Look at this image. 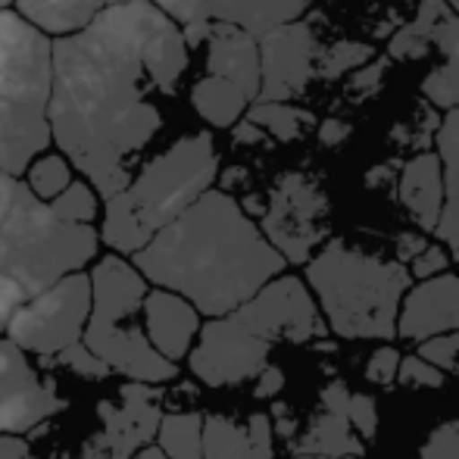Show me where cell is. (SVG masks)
<instances>
[{
  "label": "cell",
  "mask_w": 459,
  "mask_h": 459,
  "mask_svg": "<svg viewBox=\"0 0 459 459\" xmlns=\"http://www.w3.org/2000/svg\"><path fill=\"white\" fill-rule=\"evenodd\" d=\"M187 48L178 19L153 0L109 4L54 41V141L103 200L126 191L128 163L163 128L151 94H176Z\"/></svg>",
  "instance_id": "obj_1"
},
{
  "label": "cell",
  "mask_w": 459,
  "mask_h": 459,
  "mask_svg": "<svg viewBox=\"0 0 459 459\" xmlns=\"http://www.w3.org/2000/svg\"><path fill=\"white\" fill-rule=\"evenodd\" d=\"M132 263L157 288L178 290L204 316H225L281 275L284 254L231 194L206 191Z\"/></svg>",
  "instance_id": "obj_2"
},
{
  "label": "cell",
  "mask_w": 459,
  "mask_h": 459,
  "mask_svg": "<svg viewBox=\"0 0 459 459\" xmlns=\"http://www.w3.org/2000/svg\"><path fill=\"white\" fill-rule=\"evenodd\" d=\"M219 153L210 132L187 134L153 157L126 191L113 194L103 210L100 241L116 254H138L194 200L210 191Z\"/></svg>",
  "instance_id": "obj_3"
},
{
  "label": "cell",
  "mask_w": 459,
  "mask_h": 459,
  "mask_svg": "<svg viewBox=\"0 0 459 459\" xmlns=\"http://www.w3.org/2000/svg\"><path fill=\"white\" fill-rule=\"evenodd\" d=\"M412 273L403 260H381L353 244L328 241L307 263V284L313 288L328 328L344 341L397 338L400 307Z\"/></svg>",
  "instance_id": "obj_4"
},
{
  "label": "cell",
  "mask_w": 459,
  "mask_h": 459,
  "mask_svg": "<svg viewBox=\"0 0 459 459\" xmlns=\"http://www.w3.org/2000/svg\"><path fill=\"white\" fill-rule=\"evenodd\" d=\"M54 41L22 13L0 10V169L25 176L54 141Z\"/></svg>",
  "instance_id": "obj_5"
},
{
  "label": "cell",
  "mask_w": 459,
  "mask_h": 459,
  "mask_svg": "<svg viewBox=\"0 0 459 459\" xmlns=\"http://www.w3.org/2000/svg\"><path fill=\"white\" fill-rule=\"evenodd\" d=\"M94 307L85 328V344L100 359L113 366V372L134 381L166 385L178 378L176 359L163 357L153 347L141 309L147 300V278L134 263H126L119 254L103 256L91 273Z\"/></svg>",
  "instance_id": "obj_6"
},
{
  "label": "cell",
  "mask_w": 459,
  "mask_h": 459,
  "mask_svg": "<svg viewBox=\"0 0 459 459\" xmlns=\"http://www.w3.org/2000/svg\"><path fill=\"white\" fill-rule=\"evenodd\" d=\"M100 235L91 225L69 222L54 212L25 182H19L10 216L0 229V273L13 275L35 297L60 278L79 273L94 260Z\"/></svg>",
  "instance_id": "obj_7"
},
{
  "label": "cell",
  "mask_w": 459,
  "mask_h": 459,
  "mask_svg": "<svg viewBox=\"0 0 459 459\" xmlns=\"http://www.w3.org/2000/svg\"><path fill=\"white\" fill-rule=\"evenodd\" d=\"M94 307V284L88 273H73L50 284L48 290L29 297L13 316L10 334L25 353H35L41 359L56 357L60 351L73 347L85 338L88 319Z\"/></svg>",
  "instance_id": "obj_8"
},
{
  "label": "cell",
  "mask_w": 459,
  "mask_h": 459,
  "mask_svg": "<svg viewBox=\"0 0 459 459\" xmlns=\"http://www.w3.org/2000/svg\"><path fill=\"white\" fill-rule=\"evenodd\" d=\"M273 347V338H266L260 328L231 309V313L204 322L197 347L187 353V366L210 387L244 385V381L260 378V372L269 366Z\"/></svg>",
  "instance_id": "obj_9"
},
{
  "label": "cell",
  "mask_w": 459,
  "mask_h": 459,
  "mask_svg": "<svg viewBox=\"0 0 459 459\" xmlns=\"http://www.w3.org/2000/svg\"><path fill=\"white\" fill-rule=\"evenodd\" d=\"M431 48L441 50V66L422 79V94L435 107H459V13L450 0H422L419 13L391 41L394 60H419Z\"/></svg>",
  "instance_id": "obj_10"
},
{
  "label": "cell",
  "mask_w": 459,
  "mask_h": 459,
  "mask_svg": "<svg viewBox=\"0 0 459 459\" xmlns=\"http://www.w3.org/2000/svg\"><path fill=\"white\" fill-rule=\"evenodd\" d=\"M100 431L82 447V459H134L141 447L157 441L163 422V387L151 381H128L119 391V403H97Z\"/></svg>",
  "instance_id": "obj_11"
},
{
  "label": "cell",
  "mask_w": 459,
  "mask_h": 459,
  "mask_svg": "<svg viewBox=\"0 0 459 459\" xmlns=\"http://www.w3.org/2000/svg\"><path fill=\"white\" fill-rule=\"evenodd\" d=\"M325 216L328 200L319 185L300 172H288L269 197L263 231L281 250L284 260L300 266V263H309L313 250L325 238Z\"/></svg>",
  "instance_id": "obj_12"
},
{
  "label": "cell",
  "mask_w": 459,
  "mask_h": 459,
  "mask_svg": "<svg viewBox=\"0 0 459 459\" xmlns=\"http://www.w3.org/2000/svg\"><path fill=\"white\" fill-rule=\"evenodd\" d=\"M63 410L56 378H41L10 334L0 338V435H29Z\"/></svg>",
  "instance_id": "obj_13"
},
{
  "label": "cell",
  "mask_w": 459,
  "mask_h": 459,
  "mask_svg": "<svg viewBox=\"0 0 459 459\" xmlns=\"http://www.w3.org/2000/svg\"><path fill=\"white\" fill-rule=\"evenodd\" d=\"M263 88L256 100H294L313 75V29L307 22L278 25L260 38Z\"/></svg>",
  "instance_id": "obj_14"
},
{
  "label": "cell",
  "mask_w": 459,
  "mask_h": 459,
  "mask_svg": "<svg viewBox=\"0 0 459 459\" xmlns=\"http://www.w3.org/2000/svg\"><path fill=\"white\" fill-rule=\"evenodd\" d=\"M444 332H459V275L441 273L422 278L406 290L400 307L397 334L410 341H429Z\"/></svg>",
  "instance_id": "obj_15"
},
{
  "label": "cell",
  "mask_w": 459,
  "mask_h": 459,
  "mask_svg": "<svg viewBox=\"0 0 459 459\" xmlns=\"http://www.w3.org/2000/svg\"><path fill=\"white\" fill-rule=\"evenodd\" d=\"M351 397L344 381H328L322 387V406L294 441V454L313 456H363L366 444L359 441V431L351 419Z\"/></svg>",
  "instance_id": "obj_16"
},
{
  "label": "cell",
  "mask_w": 459,
  "mask_h": 459,
  "mask_svg": "<svg viewBox=\"0 0 459 459\" xmlns=\"http://www.w3.org/2000/svg\"><path fill=\"white\" fill-rule=\"evenodd\" d=\"M206 69L210 75L238 85L250 100L260 97L263 88V54H260V38H254L247 29L235 22H216L212 19L210 38H206Z\"/></svg>",
  "instance_id": "obj_17"
},
{
  "label": "cell",
  "mask_w": 459,
  "mask_h": 459,
  "mask_svg": "<svg viewBox=\"0 0 459 459\" xmlns=\"http://www.w3.org/2000/svg\"><path fill=\"white\" fill-rule=\"evenodd\" d=\"M200 309L187 297L169 288L147 290L144 300V328L153 347L169 359H185L191 353L194 338L200 334Z\"/></svg>",
  "instance_id": "obj_18"
},
{
  "label": "cell",
  "mask_w": 459,
  "mask_h": 459,
  "mask_svg": "<svg viewBox=\"0 0 459 459\" xmlns=\"http://www.w3.org/2000/svg\"><path fill=\"white\" fill-rule=\"evenodd\" d=\"M204 459H275V429L266 412H254L247 422L229 416H206Z\"/></svg>",
  "instance_id": "obj_19"
},
{
  "label": "cell",
  "mask_w": 459,
  "mask_h": 459,
  "mask_svg": "<svg viewBox=\"0 0 459 459\" xmlns=\"http://www.w3.org/2000/svg\"><path fill=\"white\" fill-rule=\"evenodd\" d=\"M400 204L410 210L412 222L422 231H437L447 204L441 153H419L400 172Z\"/></svg>",
  "instance_id": "obj_20"
},
{
  "label": "cell",
  "mask_w": 459,
  "mask_h": 459,
  "mask_svg": "<svg viewBox=\"0 0 459 459\" xmlns=\"http://www.w3.org/2000/svg\"><path fill=\"white\" fill-rule=\"evenodd\" d=\"M309 4L313 0H210L206 19L235 22L247 29L254 38H263L278 25L297 22L309 10Z\"/></svg>",
  "instance_id": "obj_21"
},
{
  "label": "cell",
  "mask_w": 459,
  "mask_h": 459,
  "mask_svg": "<svg viewBox=\"0 0 459 459\" xmlns=\"http://www.w3.org/2000/svg\"><path fill=\"white\" fill-rule=\"evenodd\" d=\"M437 153L444 160V182H447V204L437 225V241L459 260V107L447 109L437 128Z\"/></svg>",
  "instance_id": "obj_22"
},
{
  "label": "cell",
  "mask_w": 459,
  "mask_h": 459,
  "mask_svg": "<svg viewBox=\"0 0 459 459\" xmlns=\"http://www.w3.org/2000/svg\"><path fill=\"white\" fill-rule=\"evenodd\" d=\"M107 0H19V13L48 35H73L94 22Z\"/></svg>",
  "instance_id": "obj_23"
},
{
  "label": "cell",
  "mask_w": 459,
  "mask_h": 459,
  "mask_svg": "<svg viewBox=\"0 0 459 459\" xmlns=\"http://www.w3.org/2000/svg\"><path fill=\"white\" fill-rule=\"evenodd\" d=\"M191 103L210 126L231 128L244 116L247 103H254V100L238 85H231V82L219 79V75H206V79H200L197 85H194Z\"/></svg>",
  "instance_id": "obj_24"
},
{
  "label": "cell",
  "mask_w": 459,
  "mask_h": 459,
  "mask_svg": "<svg viewBox=\"0 0 459 459\" xmlns=\"http://www.w3.org/2000/svg\"><path fill=\"white\" fill-rule=\"evenodd\" d=\"M247 119L256 122L263 132L275 134L278 141H297L309 128H316V116L309 109L290 107L288 100H254Z\"/></svg>",
  "instance_id": "obj_25"
},
{
  "label": "cell",
  "mask_w": 459,
  "mask_h": 459,
  "mask_svg": "<svg viewBox=\"0 0 459 459\" xmlns=\"http://www.w3.org/2000/svg\"><path fill=\"white\" fill-rule=\"evenodd\" d=\"M204 412H169L160 422L157 444L172 459H204Z\"/></svg>",
  "instance_id": "obj_26"
},
{
  "label": "cell",
  "mask_w": 459,
  "mask_h": 459,
  "mask_svg": "<svg viewBox=\"0 0 459 459\" xmlns=\"http://www.w3.org/2000/svg\"><path fill=\"white\" fill-rule=\"evenodd\" d=\"M73 160H66L63 153H48V157H38L35 163L29 166L25 172V185L38 194L41 200H54L56 194H63L69 185L75 182L73 178Z\"/></svg>",
  "instance_id": "obj_27"
},
{
  "label": "cell",
  "mask_w": 459,
  "mask_h": 459,
  "mask_svg": "<svg viewBox=\"0 0 459 459\" xmlns=\"http://www.w3.org/2000/svg\"><path fill=\"white\" fill-rule=\"evenodd\" d=\"M97 197H100V194H94V187L88 182H73L66 191L50 200V206H54V212L60 219L91 225L97 216Z\"/></svg>",
  "instance_id": "obj_28"
},
{
  "label": "cell",
  "mask_w": 459,
  "mask_h": 459,
  "mask_svg": "<svg viewBox=\"0 0 459 459\" xmlns=\"http://www.w3.org/2000/svg\"><path fill=\"white\" fill-rule=\"evenodd\" d=\"M50 366H63V368H73V372H79L82 378H94V381H103L113 375V366L107 363V359H100L91 347L85 344V338L75 341L73 347H66V351H60L56 357L48 359Z\"/></svg>",
  "instance_id": "obj_29"
},
{
  "label": "cell",
  "mask_w": 459,
  "mask_h": 459,
  "mask_svg": "<svg viewBox=\"0 0 459 459\" xmlns=\"http://www.w3.org/2000/svg\"><path fill=\"white\" fill-rule=\"evenodd\" d=\"M444 381H447V372L437 368L435 363H429L422 353L400 359V372H397L400 387H444Z\"/></svg>",
  "instance_id": "obj_30"
},
{
  "label": "cell",
  "mask_w": 459,
  "mask_h": 459,
  "mask_svg": "<svg viewBox=\"0 0 459 459\" xmlns=\"http://www.w3.org/2000/svg\"><path fill=\"white\" fill-rule=\"evenodd\" d=\"M419 353H422L429 363H435L437 368L456 375L459 372V332H444V334H435V338L422 341Z\"/></svg>",
  "instance_id": "obj_31"
},
{
  "label": "cell",
  "mask_w": 459,
  "mask_h": 459,
  "mask_svg": "<svg viewBox=\"0 0 459 459\" xmlns=\"http://www.w3.org/2000/svg\"><path fill=\"white\" fill-rule=\"evenodd\" d=\"M419 459H459V419L437 425L429 437H425Z\"/></svg>",
  "instance_id": "obj_32"
},
{
  "label": "cell",
  "mask_w": 459,
  "mask_h": 459,
  "mask_svg": "<svg viewBox=\"0 0 459 459\" xmlns=\"http://www.w3.org/2000/svg\"><path fill=\"white\" fill-rule=\"evenodd\" d=\"M400 353L397 347H378V351H372V357H368L366 363V378L372 381V385H394L397 381V372H400Z\"/></svg>",
  "instance_id": "obj_33"
},
{
  "label": "cell",
  "mask_w": 459,
  "mask_h": 459,
  "mask_svg": "<svg viewBox=\"0 0 459 459\" xmlns=\"http://www.w3.org/2000/svg\"><path fill=\"white\" fill-rule=\"evenodd\" d=\"M25 300H29V294H25L22 284H19L13 275L0 273V338L6 334L13 316H16V309L22 307Z\"/></svg>",
  "instance_id": "obj_34"
},
{
  "label": "cell",
  "mask_w": 459,
  "mask_h": 459,
  "mask_svg": "<svg viewBox=\"0 0 459 459\" xmlns=\"http://www.w3.org/2000/svg\"><path fill=\"white\" fill-rule=\"evenodd\" d=\"M450 250H447V244H429V247L422 250V254L416 256V260L410 263V273L412 278H435V275H441V273H447V266H450Z\"/></svg>",
  "instance_id": "obj_35"
},
{
  "label": "cell",
  "mask_w": 459,
  "mask_h": 459,
  "mask_svg": "<svg viewBox=\"0 0 459 459\" xmlns=\"http://www.w3.org/2000/svg\"><path fill=\"white\" fill-rule=\"evenodd\" d=\"M351 419L359 435H363V441H368V437L375 435V429H378V406H375V397H368V394H353Z\"/></svg>",
  "instance_id": "obj_36"
},
{
  "label": "cell",
  "mask_w": 459,
  "mask_h": 459,
  "mask_svg": "<svg viewBox=\"0 0 459 459\" xmlns=\"http://www.w3.org/2000/svg\"><path fill=\"white\" fill-rule=\"evenodd\" d=\"M153 4L163 6L172 19L187 25V22H197V19H206V4L210 0H153Z\"/></svg>",
  "instance_id": "obj_37"
},
{
  "label": "cell",
  "mask_w": 459,
  "mask_h": 459,
  "mask_svg": "<svg viewBox=\"0 0 459 459\" xmlns=\"http://www.w3.org/2000/svg\"><path fill=\"white\" fill-rule=\"evenodd\" d=\"M284 387V372L278 366H266L260 372V378H256V397L260 400H269V397H275L278 391Z\"/></svg>",
  "instance_id": "obj_38"
},
{
  "label": "cell",
  "mask_w": 459,
  "mask_h": 459,
  "mask_svg": "<svg viewBox=\"0 0 459 459\" xmlns=\"http://www.w3.org/2000/svg\"><path fill=\"white\" fill-rule=\"evenodd\" d=\"M0 459H38L22 435H0Z\"/></svg>",
  "instance_id": "obj_39"
},
{
  "label": "cell",
  "mask_w": 459,
  "mask_h": 459,
  "mask_svg": "<svg viewBox=\"0 0 459 459\" xmlns=\"http://www.w3.org/2000/svg\"><path fill=\"white\" fill-rule=\"evenodd\" d=\"M16 187H19V178L0 169V229H4L6 216H10V206H13V197H16Z\"/></svg>",
  "instance_id": "obj_40"
},
{
  "label": "cell",
  "mask_w": 459,
  "mask_h": 459,
  "mask_svg": "<svg viewBox=\"0 0 459 459\" xmlns=\"http://www.w3.org/2000/svg\"><path fill=\"white\" fill-rule=\"evenodd\" d=\"M425 247H429V244H425L419 235H403V238H400V244H397V260H410L412 263Z\"/></svg>",
  "instance_id": "obj_41"
},
{
  "label": "cell",
  "mask_w": 459,
  "mask_h": 459,
  "mask_svg": "<svg viewBox=\"0 0 459 459\" xmlns=\"http://www.w3.org/2000/svg\"><path fill=\"white\" fill-rule=\"evenodd\" d=\"M134 459H172V456L166 454L160 444H147V447H141L138 454H134Z\"/></svg>",
  "instance_id": "obj_42"
},
{
  "label": "cell",
  "mask_w": 459,
  "mask_h": 459,
  "mask_svg": "<svg viewBox=\"0 0 459 459\" xmlns=\"http://www.w3.org/2000/svg\"><path fill=\"white\" fill-rule=\"evenodd\" d=\"M294 459H359V456H313V454H294Z\"/></svg>",
  "instance_id": "obj_43"
},
{
  "label": "cell",
  "mask_w": 459,
  "mask_h": 459,
  "mask_svg": "<svg viewBox=\"0 0 459 459\" xmlns=\"http://www.w3.org/2000/svg\"><path fill=\"white\" fill-rule=\"evenodd\" d=\"M10 4H13V0H0V10H6Z\"/></svg>",
  "instance_id": "obj_44"
},
{
  "label": "cell",
  "mask_w": 459,
  "mask_h": 459,
  "mask_svg": "<svg viewBox=\"0 0 459 459\" xmlns=\"http://www.w3.org/2000/svg\"><path fill=\"white\" fill-rule=\"evenodd\" d=\"M450 6H454V10L459 13V0H450Z\"/></svg>",
  "instance_id": "obj_45"
},
{
  "label": "cell",
  "mask_w": 459,
  "mask_h": 459,
  "mask_svg": "<svg viewBox=\"0 0 459 459\" xmlns=\"http://www.w3.org/2000/svg\"><path fill=\"white\" fill-rule=\"evenodd\" d=\"M109 4H126V0H107V6H109Z\"/></svg>",
  "instance_id": "obj_46"
}]
</instances>
